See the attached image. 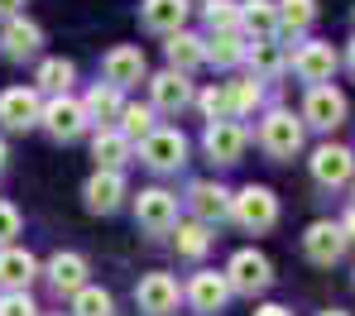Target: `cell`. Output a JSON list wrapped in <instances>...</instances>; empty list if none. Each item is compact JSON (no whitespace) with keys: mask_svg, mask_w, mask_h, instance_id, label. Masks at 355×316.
Returning <instances> with one entry per match:
<instances>
[{"mask_svg":"<svg viewBox=\"0 0 355 316\" xmlns=\"http://www.w3.org/2000/svg\"><path fill=\"white\" fill-rule=\"evenodd\" d=\"M231 216H236L240 230L264 235V230L279 225V196L269 187H259V183H250V187H240L236 196H231Z\"/></svg>","mask_w":355,"mask_h":316,"instance_id":"1","label":"cell"},{"mask_svg":"<svg viewBox=\"0 0 355 316\" xmlns=\"http://www.w3.org/2000/svg\"><path fill=\"white\" fill-rule=\"evenodd\" d=\"M302 134H307V125H302V115H293V111H284V106H274L264 120H259V149L269 154V158H293L297 149H302Z\"/></svg>","mask_w":355,"mask_h":316,"instance_id":"2","label":"cell"},{"mask_svg":"<svg viewBox=\"0 0 355 316\" xmlns=\"http://www.w3.org/2000/svg\"><path fill=\"white\" fill-rule=\"evenodd\" d=\"M346 115H351V101H346V91L341 86H307V101H302V125L312 129H341L346 125Z\"/></svg>","mask_w":355,"mask_h":316,"instance_id":"3","label":"cell"},{"mask_svg":"<svg viewBox=\"0 0 355 316\" xmlns=\"http://www.w3.org/2000/svg\"><path fill=\"white\" fill-rule=\"evenodd\" d=\"M226 283H231V292H245V297L269 292V283H274V263H269V254L236 250V254H231V263H226Z\"/></svg>","mask_w":355,"mask_h":316,"instance_id":"4","label":"cell"},{"mask_svg":"<svg viewBox=\"0 0 355 316\" xmlns=\"http://www.w3.org/2000/svg\"><path fill=\"white\" fill-rule=\"evenodd\" d=\"M307 168H312V183L317 187H346V183H355V154L346 149V144H317L312 149V158H307Z\"/></svg>","mask_w":355,"mask_h":316,"instance_id":"5","label":"cell"},{"mask_svg":"<svg viewBox=\"0 0 355 316\" xmlns=\"http://www.w3.org/2000/svg\"><path fill=\"white\" fill-rule=\"evenodd\" d=\"M135 221L149 230V235H168L178 225V196L164 187H144L135 196Z\"/></svg>","mask_w":355,"mask_h":316,"instance_id":"6","label":"cell"},{"mask_svg":"<svg viewBox=\"0 0 355 316\" xmlns=\"http://www.w3.org/2000/svg\"><path fill=\"white\" fill-rule=\"evenodd\" d=\"M336 67H341V53H336L327 39H307V44L293 53V72L307 82V86H327Z\"/></svg>","mask_w":355,"mask_h":316,"instance_id":"7","label":"cell"},{"mask_svg":"<svg viewBox=\"0 0 355 316\" xmlns=\"http://www.w3.org/2000/svg\"><path fill=\"white\" fill-rule=\"evenodd\" d=\"M346 230H341V221H312L307 225V235H302V254L317 263V268H331L341 254H346Z\"/></svg>","mask_w":355,"mask_h":316,"instance_id":"8","label":"cell"},{"mask_svg":"<svg viewBox=\"0 0 355 316\" xmlns=\"http://www.w3.org/2000/svg\"><path fill=\"white\" fill-rule=\"evenodd\" d=\"M178 297H182V288H178L173 273H144V278H139V288H135V307H139L144 316L178 312Z\"/></svg>","mask_w":355,"mask_h":316,"instance_id":"9","label":"cell"},{"mask_svg":"<svg viewBox=\"0 0 355 316\" xmlns=\"http://www.w3.org/2000/svg\"><path fill=\"white\" fill-rule=\"evenodd\" d=\"M139 158L154 168V173H173L187 163V139H182V129H154L144 144H139Z\"/></svg>","mask_w":355,"mask_h":316,"instance_id":"10","label":"cell"},{"mask_svg":"<svg viewBox=\"0 0 355 316\" xmlns=\"http://www.w3.org/2000/svg\"><path fill=\"white\" fill-rule=\"evenodd\" d=\"M192 101H197V91H192V82H187L182 72L164 67V72H154V77H149V106H154V111L178 115V111H187Z\"/></svg>","mask_w":355,"mask_h":316,"instance_id":"11","label":"cell"},{"mask_svg":"<svg viewBox=\"0 0 355 316\" xmlns=\"http://www.w3.org/2000/svg\"><path fill=\"white\" fill-rule=\"evenodd\" d=\"M44 120V101L34 86H10L0 91V125L5 129H34Z\"/></svg>","mask_w":355,"mask_h":316,"instance_id":"12","label":"cell"},{"mask_svg":"<svg viewBox=\"0 0 355 316\" xmlns=\"http://www.w3.org/2000/svg\"><path fill=\"white\" fill-rule=\"evenodd\" d=\"M245 144H250V134H245V125L240 120H216V125H207V134H202V149H207V158L211 163H240V154H245Z\"/></svg>","mask_w":355,"mask_h":316,"instance_id":"13","label":"cell"},{"mask_svg":"<svg viewBox=\"0 0 355 316\" xmlns=\"http://www.w3.org/2000/svg\"><path fill=\"white\" fill-rule=\"evenodd\" d=\"M231 196H236V192H226L221 183H192V187H187V211H192V221L216 225V221L231 216Z\"/></svg>","mask_w":355,"mask_h":316,"instance_id":"14","label":"cell"},{"mask_svg":"<svg viewBox=\"0 0 355 316\" xmlns=\"http://www.w3.org/2000/svg\"><path fill=\"white\" fill-rule=\"evenodd\" d=\"M39 125L49 129L53 139H62V144H67V139H77V134L92 125V120H87L82 101H72V96H53V101L44 106V120H39Z\"/></svg>","mask_w":355,"mask_h":316,"instance_id":"15","label":"cell"},{"mask_svg":"<svg viewBox=\"0 0 355 316\" xmlns=\"http://www.w3.org/2000/svg\"><path fill=\"white\" fill-rule=\"evenodd\" d=\"M101 72H106V82H111L116 91L135 86V82H144V72H149V63H144V48H135V44H120V48H111V53L101 58Z\"/></svg>","mask_w":355,"mask_h":316,"instance_id":"16","label":"cell"},{"mask_svg":"<svg viewBox=\"0 0 355 316\" xmlns=\"http://www.w3.org/2000/svg\"><path fill=\"white\" fill-rule=\"evenodd\" d=\"M187 302H192L197 312L216 316L226 302H231V283H226V273H211V268L192 273V283H187Z\"/></svg>","mask_w":355,"mask_h":316,"instance_id":"17","label":"cell"},{"mask_svg":"<svg viewBox=\"0 0 355 316\" xmlns=\"http://www.w3.org/2000/svg\"><path fill=\"white\" fill-rule=\"evenodd\" d=\"M49 283H53V292H67V297H77L82 288H87V259L72 250H58L53 259H49Z\"/></svg>","mask_w":355,"mask_h":316,"instance_id":"18","label":"cell"},{"mask_svg":"<svg viewBox=\"0 0 355 316\" xmlns=\"http://www.w3.org/2000/svg\"><path fill=\"white\" fill-rule=\"evenodd\" d=\"M34 278H39V259L29 250H19V245L0 250V288L5 292H24Z\"/></svg>","mask_w":355,"mask_h":316,"instance_id":"19","label":"cell"},{"mask_svg":"<svg viewBox=\"0 0 355 316\" xmlns=\"http://www.w3.org/2000/svg\"><path fill=\"white\" fill-rule=\"evenodd\" d=\"M245 63L254 72V82H274V77H284L293 58L284 53V44H274V39H259V44H250V53H245Z\"/></svg>","mask_w":355,"mask_h":316,"instance_id":"20","label":"cell"},{"mask_svg":"<svg viewBox=\"0 0 355 316\" xmlns=\"http://www.w3.org/2000/svg\"><path fill=\"white\" fill-rule=\"evenodd\" d=\"M82 111H87V120L101 129L120 125V111H125V96H120L111 82H101V86H92L87 96H82Z\"/></svg>","mask_w":355,"mask_h":316,"instance_id":"21","label":"cell"},{"mask_svg":"<svg viewBox=\"0 0 355 316\" xmlns=\"http://www.w3.org/2000/svg\"><path fill=\"white\" fill-rule=\"evenodd\" d=\"M130 149H135V144H130L116 125L92 134V158H96V168H101V173H120V168L130 163Z\"/></svg>","mask_w":355,"mask_h":316,"instance_id":"22","label":"cell"},{"mask_svg":"<svg viewBox=\"0 0 355 316\" xmlns=\"http://www.w3.org/2000/svg\"><path fill=\"white\" fill-rule=\"evenodd\" d=\"M240 34H250V44L274 39L279 34V5L274 0H245L240 5Z\"/></svg>","mask_w":355,"mask_h":316,"instance_id":"23","label":"cell"},{"mask_svg":"<svg viewBox=\"0 0 355 316\" xmlns=\"http://www.w3.org/2000/svg\"><path fill=\"white\" fill-rule=\"evenodd\" d=\"M164 53H168V67L173 72H197V67L207 63V39H197V34H187V29H178L168 34V44H164Z\"/></svg>","mask_w":355,"mask_h":316,"instance_id":"24","label":"cell"},{"mask_svg":"<svg viewBox=\"0 0 355 316\" xmlns=\"http://www.w3.org/2000/svg\"><path fill=\"white\" fill-rule=\"evenodd\" d=\"M82 201H87V211H116L120 201H125V178L96 168V173L87 178V187H82Z\"/></svg>","mask_w":355,"mask_h":316,"instance_id":"25","label":"cell"},{"mask_svg":"<svg viewBox=\"0 0 355 316\" xmlns=\"http://www.w3.org/2000/svg\"><path fill=\"white\" fill-rule=\"evenodd\" d=\"M0 44H5V53L10 58H34L39 53V44H44V29L34 24V19H5V34H0Z\"/></svg>","mask_w":355,"mask_h":316,"instance_id":"26","label":"cell"},{"mask_svg":"<svg viewBox=\"0 0 355 316\" xmlns=\"http://www.w3.org/2000/svg\"><path fill=\"white\" fill-rule=\"evenodd\" d=\"M139 19L154 34H178L182 19H187V0H144L139 5Z\"/></svg>","mask_w":355,"mask_h":316,"instance_id":"27","label":"cell"},{"mask_svg":"<svg viewBox=\"0 0 355 316\" xmlns=\"http://www.w3.org/2000/svg\"><path fill=\"white\" fill-rule=\"evenodd\" d=\"M226 101H231V120H245L264 106V82L254 77H240V82H226Z\"/></svg>","mask_w":355,"mask_h":316,"instance_id":"28","label":"cell"},{"mask_svg":"<svg viewBox=\"0 0 355 316\" xmlns=\"http://www.w3.org/2000/svg\"><path fill=\"white\" fill-rule=\"evenodd\" d=\"M312 19H317V0H279V34H307L312 29Z\"/></svg>","mask_w":355,"mask_h":316,"instance_id":"29","label":"cell"},{"mask_svg":"<svg viewBox=\"0 0 355 316\" xmlns=\"http://www.w3.org/2000/svg\"><path fill=\"white\" fill-rule=\"evenodd\" d=\"M173 245L182 259H202V254L211 250V225H202V221H178L173 225Z\"/></svg>","mask_w":355,"mask_h":316,"instance_id":"30","label":"cell"},{"mask_svg":"<svg viewBox=\"0 0 355 316\" xmlns=\"http://www.w3.org/2000/svg\"><path fill=\"white\" fill-rule=\"evenodd\" d=\"M154 115H159V111H154V106H125V111H120V134H125V139H130V144H135V139H139V144H144V139H149V134H154Z\"/></svg>","mask_w":355,"mask_h":316,"instance_id":"31","label":"cell"},{"mask_svg":"<svg viewBox=\"0 0 355 316\" xmlns=\"http://www.w3.org/2000/svg\"><path fill=\"white\" fill-rule=\"evenodd\" d=\"M245 53H250L245 34H216V39L207 44V63H216V67H236V63H245Z\"/></svg>","mask_w":355,"mask_h":316,"instance_id":"32","label":"cell"},{"mask_svg":"<svg viewBox=\"0 0 355 316\" xmlns=\"http://www.w3.org/2000/svg\"><path fill=\"white\" fill-rule=\"evenodd\" d=\"M72 316H116V297L106 292V288H82L77 297H72Z\"/></svg>","mask_w":355,"mask_h":316,"instance_id":"33","label":"cell"},{"mask_svg":"<svg viewBox=\"0 0 355 316\" xmlns=\"http://www.w3.org/2000/svg\"><path fill=\"white\" fill-rule=\"evenodd\" d=\"M207 29L211 34H240V5L236 0H207Z\"/></svg>","mask_w":355,"mask_h":316,"instance_id":"34","label":"cell"},{"mask_svg":"<svg viewBox=\"0 0 355 316\" xmlns=\"http://www.w3.org/2000/svg\"><path fill=\"white\" fill-rule=\"evenodd\" d=\"M72 77H77V67L67 63V58H44V63H39V86H44V91H58V96H67Z\"/></svg>","mask_w":355,"mask_h":316,"instance_id":"35","label":"cell"},{"mask_svg":"<svg viewBox=\"0 0 355 316\" xmlns=\"http://www.w3.org/2000/svg\"><path fill=\"white\" fill-rule=\"evenodd\" d=\"M197 106H202L207 125H216V120H231V101H226V86H207V91L197 96Z\"/></svg>","mask_w":355,"mask_h":316,"instance_id":"36","label":"cell"},{"mask_svg":"<svg viewBox=\"0 0 355 316\" xmlns=\"http://www.w3.org/2000/svg\"><path fill=\"white\" fill-rule=\"evenodd\" d=\"M0 316H39V307L29 302V292H5L0 297Z\"/></svg>","mask_w":355,"mask_h":316,"instance_id":"37","label":"cell"},{"mask_svg":"<svg viewBox=\"0 0 355 316\" xmlns=\"http://www.w3.org/2000/svg\"><path fill=\"white\" fill-rule=\"evenodd\" d=\"M15 235H19V211L10 201H0V250H10Z\"/></svg>","mask_w":355,"mask_h":316,"instance_id":"38","label":"cell"},{"mask_svg":"<svg viewBox=\"0 0 355 316\" xmlns=\"http://www.w3.org/2000/svg\"><path fill=\"white\" fill-rule=\"evenodd\" d=\"M19 10H24V0H0V19H19Z\"/></svg>","mask_w":355,"mask_h":316,"instance_id":"39","label":"cell"},{"mask_svg":"<svg viewBox=\"0 0 355 316\" xmlns=\"http://www.w3.org/2000/svg\"><path fill=\"white\" fill-rule=\"evenodd\" d=\"M254 316H293L288 307H279V302H264V307H254Z\"/></svg>","mask_w":355,"mask_h":316,"instance_id":"40","label":"cell"},{"mask_svg":"<svg viewBox=\"0 0 355 316\" xmlns=\"http://www.w3.org/2000/svg\"><path fill=\"white\" fill-rule=\"evenodd\" d=\"M341 230H346V240H355V206L341 216Z\"/></svg>","mask_w":355,"mask_h":316,"instance_id":"41","label":"cell"},{"mask_svg":"<svg viewBox=\"0 0 355 316\" xmlns=\"http://www.w3.org/2000/svg\"><path fill=\"white\" fill-rule=\"evenodd\" d=\"M346 67H351V72H355V39H351V44H346Z\"/></svg>","mask_w":355,"mask_h":316,"instance_id":"42","label":"cell"},{"mask_svg":"<svg viewBox=\"0 0 355 316\" xmlns=\"http://www.w3.org/2000/svg\"><path fill=\"white\" fill-rule=\"evenodd\" d=\"M317 316H351V312H341V307H331V312H317Z\"/></svg>","mask_w":355,"mask_h":316,"instance_id":"43","label":"cell"},{"mask_svg":"<svg viewBox=\"0 0 355 316\" xmlns=\"http://www.w3.org/2000/svg\"><path fill=\"white\" fill-rule=\"evenodd\" d=\"M0 168H5V139H0Z\"/></svg>","mask_w":355,"mask_h":316,"instance_id":"44","label":"cell"},{"mask_svg":"<svg viewBox=\"0 0 355 316\" xmlns=\"http://www.w3.org/2000/svg\"><path fill=\"white\" fill-rule=\"evenodd\" d=\"M351 206H355V196H351Z\"/></svg>","mask_w":355,"mask_h":316,"instance_id":"45","label":"cell"}]
</instances>
